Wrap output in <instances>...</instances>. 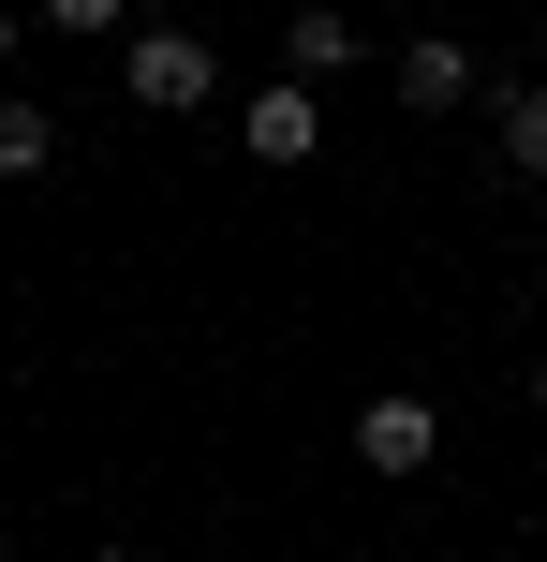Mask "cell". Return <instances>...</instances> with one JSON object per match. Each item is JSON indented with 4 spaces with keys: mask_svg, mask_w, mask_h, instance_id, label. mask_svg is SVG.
I'll list each match as a JSON object with an SVG mask.
<instances>
[{
    "mask_svg": "<svg viewBox=\"0 0 547 562\" xmlns=\"http://www.w3.org/2000/svg\"><path fill=\"white\" fill-rule=\"evenodd\" d=\"M118 89L148 119H193V104H223V59H207V30H134L118 45Z\"/></svg>",
    "mask_w": 547,
    "mask_h": 562,
    "instance_id": "6da1fadb",
    "label": "cell"
},
{
    "mask_svg": "<svg viewBox=\"0 0 547 562\" xmlns=\"http://www.w3.org/2000/svg\"><path fill=\"white\" fill-rule=\"evenodd\" d=\"M430 459H444V415H430V400H414V385H385V400H355V474H385V488H414V474H430Z\"/></svg>",
    "mask_w": 547,
    "mask_h": 562,
    "instance_id": "7a4b0ae2",
    "label": "cell"
},
{
    "mask_svg": "<svg viewBox=\"0 0 547 562\" xmlns=\"http://www.w3.org/2000/svg\"><path fill=\"white\" fill-rule=\"evenodd\" d=\"M237 148H252L266 178H296L326 148V104H311V75H282V89H237Z\"/></svg>",
    "mask_w": 547,
    "mask_h": 562,
    "instance_id": "3957f363",
    "label": "cell"
},
{
    "mask_svg": "<svg viewBox=\"0 0 547 562\" xmlns=\"http://www.w3.org/2000/svg\"><path fill=\"white\" fill-rule=\"evenodd\" d=\"M385 75H400V104H414V119H459L474 89H489V75H474V45H444V30H414Z\"/></svg>",
    "mask_w": 547,
    "mask_h": 562,
    "instance_id": "277c9868",
    "label": "cell"
},
{
    "mask_svg": "<svg viewBox=\"0 0 547 562\" xmlns=\"http://www.w3.org/2000/svg\"><path fill=\"white\" fill-rule=\"evenodd\" d=\"M30 178H59V119L45 89H0V193H30Z\"/></svg>",
    "mask_w": 547,
    "mask_h": 562,
    "instance_id": "5b68a950",
    "label": "cell"
},
{
    "mask_svg": "<svg viewBox=\"0 0 547 562\" xmlns=\"http://www.w3.org/2000/svg\"><path fill=\"white\" fill-rule=\"evenodd\" d=\"M282 75H355V15H341V0H296V15H282Z\"/></svg>",
    "mask_w": 547,
    "mask_h": 562,
    "instance_id": "8992f818",
    "label": "cell"
},
{
    "mask_svg": "<svg viewBox=\"0 0 547 562\" xmlns=\"http://www.w3.org/2000/svg\"><path fill=\"white\" fill-rule=\"evenodd\" d=\"M503 164L547 193V89H503Z\"/></svg>",
    "mask_w": 547,
    "mask_h": 562,
    "instance_id": "52a82bcc",
    "label": "cell"
},
{
    "mask_svg": "<svg viewBox=\"0 0 547 562\" xmlns=\"http://www.w3.org/2000/svg\"><path fill=\"white\" fill-rule=\"evenodd\" d=\"M30 15H45L59 45H134V30H118V15H134V0H30Z\"/></svg>",
    "mask_w": 547,
    "mask_h": 562,
    "instance_id": "ba28073f",
    "label": "cell"
},
{
    "mask_svg": "<svg viewBox=\"0 0 547 562\" xmlns=\"http://www.w3.org/2000/svg\"><path fill=\"white\" fill-rule=\"evenodd\" d=\"M15 45H30V15H15V0H0V89H15Z\"/></svg>",
    "mask_w": 547,
    "mask_h": 562,
    "instance_id": "9c48e42d",
    "label": "cell"
},
{
    "mask_svg": "<svg viewBox=\"0 0 547 562\" xmlns=\"http://www.w3.org/2000/svg\"><path fill=\"white\" fill-rule=\"evenodd\" d=\"M533 415H547V356H533Z\"/></svg>",
    "mask_w": 547,
    "mask_h": 562,
    "instance_id": "30bf717a",
    "label": "cell"
},
{
    "mask_svg": "<svg viewBox=\"0 0 547 562\" xmlns=\"http://www.w3.org/2000/svg\"><path fill=\"white\" fill-rule=\"evenodd\" d=\"M89 562H134V548H89Z\"/></svg>",
    "mask_w": 547,
    "mask_h": 562,
    "instance_id": "8fae6325",
    "label": "cell"
},
{
    "mask_svg": "<svg viewBox=\"0 0 547 562\" xmlns=\"http://www.w3.org/2000/svg\"><path fill=\"white\" fill-rule=\"evenodd\" d=\"M207 562H223V548H207Z\"/></svg>",
    "mask_w": 547,
    "mask_h": 562,
    "instance_id": "7c38bea8",
    "label": "cell"
}]
</instances>
